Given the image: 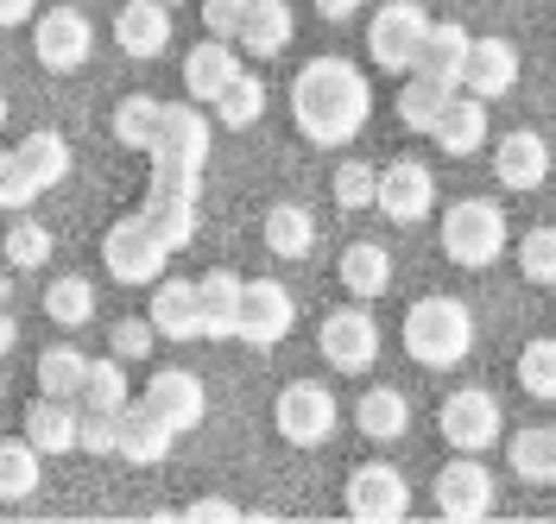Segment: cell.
<instances>
[{
    "label": "cell",
    "mask_w": 556,
    "mask_h": 524,
    "mask_svg": "<svg viewBox=\"0 0 556 524\" xmlns=\"http://www.w3.org/2000/svg\"><path fill=\"white\" fill-rule=\"evenodd\" d=\"M177 449V430L172 423H159L146 405H121V430H114V455H127L134 468H159L165 455Z\"/></svg>",
    "instance_id": "obj_18"
},
{
    "label": "cell",
    "mask_w": 556,
    "mask_h": 524,
    "mask_svg": "<svg viewBox=\"0 0 556 524\" xmlns=\"http://www.w3.org/2000/svg\"><path fill=\"white\" fill-rule=\"evenodd\" d=\"M152 342H159V335H152V322H146V316H121V322L108 329V348H114V360H146V354H152Z\"/></svg>",
    "instance_id": "obj_44"
},
{
    "label": "cell",
    "mask_w": 556,
    "mask_h": 524,
    "mask_svg": "<svg viewBox=\"0 0 556 524\" xmlns=\"http://www.w3.org/2000/svg\"><path fill=\"white\" fill-rule=\"evenodd\" d=\"M13 158L33 171L38 190H51V183H64V177H70V145H64V133H51V127L26 133V140L13 145Z\"/></svg>",
    "instance_id": "obj_30"
},
{
    "label": "cell",
    "mask_w": 556,
    "mask_h": 524,
    "mask_svg": "<svg viewBox=\"0 0 556 524\" xmlns=\"http://www.w3.org/2000/svg\"><path fill=\"white\" fill-rule=\"evenodd\" d=\"M114 430H121V411H83L76 405V449L83 455H114Z\"/></svg>",
    "instance_id": "obj_43"
},
{
    "label": "cell",
    "mask_w": 556,
    "mask_h": 524,
    "mask_svg": "<svg viewBox=\"0 0 556 524\" xmlns=\"http://www.w3.org/2000/svg\"><path fill=\"white\" fill-rule=\"evenodd\" d=\"M519 385L538 398V405H551L556 398V342L551 335H538V342L519 354Z\"/></svg>",
    "instance_id": "obj_40"
},
{
    "label": "cell",
    "mask_w": 556,
    "mask_h": 524,
    "mask_svg": "<svg viewBox=\"0 0 556 524\" xmlns=\"http://www.w3.org/2000/svg\"><path fill=\"white\" fill-rule=\"evenodd\" d=\"M184 519H241V506H235V499H197Z\"/></svg>",
    "instance_id": "obj_48"
},
{
    "label": "cell",
    "mask_w": 556,
    "mask_h": 524,
    "mask_svg": "<svg viewBox=\"0 0 556 524\" xmlns=\"http://www.w3.org/2000/svg\"><path fill=\"white\" fill-rule=\"evenodd\" d=\"M437 512L450 524H475L493 512V474L481 455H455L450 468L437 474Z\"/></svg>",
    "instance_id": "obj_17"
},
{
    "label": "cell",
    "mask_w": 556,
    "mask_h": 524,
    "mask_svg": "<svg viewBox=\"0 0 556 524\" xmlns=\"http://www.w3.org/2000/svg\"><path fill=\"white\" fill-rule=\"evenodd\" d=\"M241 13H247V0H203L208 38H235V33H241Z\"/></svg>",
    "instance_id": "obj_47"
},
{
    "label": "cell",
    "mask_w": 556,
    "mask_h": 524,
    "mask_svg": "<svg viewBox=\"0 0 556 524\" xmlns=\"http://www.w3.org/2000/svg\"><path fill=\"white\" fill-rule=\"evenodd\" d=\"M13 342H20V329H13V316H7V310H0V354H7V348H13Z\"/></svg>",
    "instance_id": "obj_51"
},
{
    "label": "cell",
    "mask_w": 556,
    "mask_h": 524,
    "mask_svg": "<svg viewBox=\"0 0 556 524\" xmlns=\"http://www.w3.org/2000/svg\"><path fill=\"white\" fill-rule=\"evenodd\" d=\"M291 33H298V20H291V7L285 0H247L241 13V51L247 57H278L285 44H291Z\"/></svg>",
    "instance_id": "obj_24"
},
{
    "label": "cell",
    "mask_w": 556,
    "mask_h": 524,
    "mask_svg": "<svg viewBox=\"0 0 556 524\" xmlns=\"http://www.w3.org/2000/svg\"><path fill=\"white\" fill-rule=\"evenodd\" d=\"M336 279L348 284V297H354V304L386 297V291H392V253H386L380 241H354L342 253V272H336Z\"/></svg>",
    "instance_id": "obj_27"
},
{
    "label": "cell",
    "mask_w": 556,
    "mask_h": 524,
    "mask_svg": "<svg viewBox=\"0 0 556 524\" xmlns=\"http://www.w3.org/2000/svg\"><path fill=\"white\" fill-rule=\"evenodd\" d=\"M197 196H203V171L152 165V177H146V203H139V215H146V228L172 246V253H184V246L197 241Z\"/></svg>",
    "instance_id": "obj_3"
},
{
    "label": "cell",
    "mask_w": 556,
    "mask_h": 524,
    "mask_svg": "<svg viewBox=\"0 0 556 524\" xmlns=\"http://www.w3.org/2000/svg\"><path fill=\"white\" fill-rule=\"evenodd\" d=\"M235 71H241V57L228 51V38H203V44L184 51V95L190 102H215Z\"/></svg>",
    "instance_id": "obj_23"
},
{
    "label": "cell",
    "mask_w": 556,
    "mask_h": 524,
    "mask_svg": "<svg viewBox=\"0 0 556 524\" xmlns=\"http://www.w3.org/2000/svg\"><path fill=\"white\" fill-rule=\"evenodd\" d=\"M424 133L443 145L450 158H475V152L486 145V102H475V95H462V89H455L450 102H443V114H437Z\"/></svg>",
    "instance_id": "obj_20"
},
{
    "label": "cell",
    "mask_w": 556,
    "mask_h": 524,
    "mask_svg": "<svg viewBox=\"0 0 556 524\" xmlns=\"http://www.w3.org/2000/svg\"><path fill=\"white\" fill-rule=\"evenodd\" d=\"M266 246H273L278 259H311V246H316V215L298 209V203H278V209L266 215Z\"/></svg>",
    "instance_id": "obj_34"
},
{
    "label": "cell",
    "mask_w": 556,
    "mask_h": 524,
    "mask_svg": "<svg viewBox=\"0 0 556 524\" xmlns=\"http://www.w3.org/2000/svg\"><path fill=\"white\" fill-rule=\"evenodd\" d=\"M38 196V183H33V171H26V165H20V158H13V152H0V209H26V203H33Z\"/></svg>",
    "instance_id": "obj_45"
},
{
    "label": "cell",
    "mask_w": 556,
    "mask_h": 524,
    "mask_svg": "<svg viewBox=\"0 0 556 524\" xmlns=\"http://www.w3.org/2000/svg\"><path fill=\"white\" fill-rule=\"evenodd\" d=\"M519 272L531 284H556V228H531L519 241Z\"/></svg>",
    "instance_id": "obj_42"
},
{
    "label": "cell",
    "mask_w": 556,
    "mask_h": 524,
    "mask_svg": "<svg viewBox=\"0 0 556 524\" xmlns=\"http://www.w3.org/2000/svg\"><path fill=\"white\" fill-rule=\"evenodd\" d=\"M462 57H468V26H455V20H424V38H417L412 71L455 82V76H462Z\"/></svg>",
    "instance_id": "obj_25"
},
{
    "label": "cell",
    "mask_w": 556,
    "mask_h": 524,
    "mask_svg": "<svg viewBox=\"0 0 556 524\" xmlns=\"http://www.w3.org/2000/svg\"><path fill=\"white\" fill-rule=\"evenodd\" d=\"M316 13L336 26V20H354V13H361V0H316Z\"/></svg>",
    "instance_id": "obj_50"
},
{
    "label": "cell",
    "mask_w": 556,
    "mask_h": 524,
    "mask_svg": "<svg viewBox=\"0 0 556 524\" xmlns=\"http://www.w3.org/2000/svg\"><path fill=\"white\" fill-rule=\"evenodd\" d=\"M316 348H323V360H329L336 373H367V367L380 360V322L361 310V304L329 310V316H323V335H316Z\"/></svg>",
    "instance_id": "obj_11"
},
{
    "label": "cell",
    "mask_w": 556,
    "mask_h": 524,
    "mask_svg": "<svg viewBox=\"0 0 556 524\" xmlns=\"http://www.w3.org/2000/svg\"><path fill=\"white\" fill-rule=\"evenodd\" d=\"M374 165H342V171H336V203H342V209H374Z\"/></svg>",
    "instance_id": "obj_46"
},
{
    "label": "cell",
    "mask_w": 556,
    "mask_h": 524,
    "mask_svg": "<svg viewBox=\"0 0 556 524\" xmlns=\"http://www.w3.org/2000/svg\"><path fill=\"white\" fill-rule=\"evenodd\" d=\"M89 51H96V26L83 7H51L33 26V57L45 71H76V64H89Z\"/></svg>",
    "instance_id": "obj_15"
},
{
    "label": "cell",
    "mask_w": 556,
    "mask_h": 524,
    "mask_svg": "<svg viewBox=\"0 0 556 524\" xmlns=\"http://www.w3.org/2000/svg\"><path fill=\"white\" fill-rule=\"evenodd\" d=\"M468 348H475V316H468L462 297H417L405 310V354L417 367L450 373V367L468 360Z\"/></svg>",
    "instance_id": "obj_2"
},
{
    "label": "cell",
    "mask_w": 556,
    "mask_h": 524,
    "mask_svg": "<svg viewBox=\"0 0 556 524\" xmlns=\"http://www.w3.org/2000/svg\"><path fill=\"white\" fill-rule=\"evenodd\" d=\"M455 95V82H443V76H424V71H405V89H399V120L412 127V133H424L437 114H443V102Z\"/></svg>",
    "instance_id": "obj_32"
},
{
    "label": "cell",
    "mask_w": 556,
    "mask_h": 524,
    "mask_svg": "<svg viewBox=\"0 0 556 524\" xmlns=\"http://www.w3.org/2000/svg\"><path fill=\"white\" fill-rule=\"evenodd\" d=\"M0 392H7V380H0Z\"/></svg>",
    "instance_id": "obj_53"
},
{
    "label": "cell",
    "mask_w": 556,
    "mask_h": 524,
    "mask_svg": "<svg viewBox=\"0 0 556 524\" xmlns=\"http://www.w3.org/2000/svg\"><path fill=\"white\" fill-rule=\"evenodd\" d=\"M76 405H83V411H121V405H127V360H114V354H108V360H89Z\"/></svg>",
    "instance_id": "obj_37"
},
{
    "label": "cell",
    "mask_w": 556,
    "mask_h": 524,
    "mask_svg": "<svg viewBox=\"0 0 556 524\" xmlns=\"http://www.w3.org/2000/svg\"><path fill=\"white\" fill-rule=\"evenodd\" d=\"M38 0H0V26H26Z\"/></svg>",
    "instance_id": "obj_49"
},
{
    "label": "cell",
    "mask_w": 556,
    "mask_h": 524,
    "mask_svg": "<svg viewBox=\"0 0 556 524\" xmlns=\"http://www.w3.org/2000/svg\"><path fill=\"white\" fill-rule=\"evenodd\" d=\"M437 430L455 455H486L500 436H506V418H500V398L486 385H455L437 411Z\"/></svg>",
    "instance_id": "obj_5"
},
{
    "label": "cell",
    "mask_w": 556,
    "mask_h": 524,
    "mask_svg": "<svg viewBox=\"0 0 556 524\" xmlns=\"http://www.w3.org/2000/svg\"><path fill=\"white\" fill-rule=\"evenodd\" d=\"M374 209H380L386 221H399V228L424 221V215L437 209V177H430V165H417V158L386 165V171L374 177Z\"/></svg>",
    "instance_id": "obj_13"
},
{
    "label": "cell",
    "mask_w": 556,
    "mask_h": 524,
    "mask_svg": "<svg viewBox=\"0 0 556 524\" xmlns=\"http://www.w3.org/2000/svg\"><path fill=\"white\" fill-rule=\"evenodd\" d=\"M45 259H51V228H38L33 215H26V221H13V228H7V266L38 272Z\"/></svg>",
    "instance_id": "obj_41"
},
{
    "label": "cell",
    "mask_w": 556,
    "mask_h": 524,
    "mask_svg": "<svg viewBox=\"0 0 556 524\" xmlns=\"http://www.w3.org/2000/svg\"><path fill=\"white\" fill-rule=\"evenodd\" d=\"M114 44H121L127 57H159V51L172 44V7H165V0H127V7L114 13Z\"/></svg>",
    "instance_id": "obj_19"
},
{
    "label": "cell",
    "mask_w": 556,
    "mask_h": 524,
    "mask_svg": "<svg viewBox=\"0 0 556 524\" xmlns=\"http://www.w3.org/2000/svg\"><path fill=\"white\" fill-rule=\"evenodd\" d=\"M83 373H89V354L70 348V342H58V348L38 354V392H45V398H70V405H76Z\"/></svg>",
    "instance_id": "obj_35"
},
{
    "label": "cell",
    "mask_w": 556,
    "mask_h": 524,
    "mask_svg": "<svg viewBox=\"0 0 556 524\" xmlns=\"http://www.w3.org/2000/svg\"><path fill=\"white\" fill-rule=\"evenodd\" d=\"M513 474L519 481H531V487H551L556 481V430H519L513 436Z\"/></svg>",
    "instance_id": "obj_36"
},
{
    "label": "cell",
    "mask_w": 556,
    "mask_h": 524,
    "mask_svg": "<svg viewBox=\"0 0 556 524\" xmlns=\"http://www.w3.org/2000/svg\"><path fill=\"white\" fill-rule=\"evenodd\" d=\"M38 481H45V455L26 436H7L0 443V499H33Z\"/></svg>",
    "instance_id": "obj_33"
},
{
    "label": "cell",
    "mask_w": 556,
    "mask_h": 524,
    "mask_svg": "<svg viewBox=\"0 0 556 524\" xmlns=\"http://www.w3.org/2000/svg\"><path fill=\"white\" fill-rule=\"evenodd\" d=\"M291 114L311 145H348L374 114V82L348 57H311L291 82Z\"/></svg>",
    "instance_id": "obj_1"
},
{
    "label": "cell",
    "mask_w": 556,
    "mask_h": 524,
    "mask_svg": "<svg viewBox=\"0 0 556 524\" xmlns=\"http://www.w3.org/2000/svg\"><path fill=\"white\" fill-rule=\"evenodd\" d=\"M336 392L329 385H316V380H291L285 392H278V405H273V423H278V436L291 443V449H316V443H329L336 436Z\"/></svg>",
    "instance_id": "obj_8"
},
{
    "label": "cell",
    "mask_w": 556,
    "mask_h": 524,
    "mask_svg": "<svg viewBox=\"0 0 556 524\" xmlns=\"http://www.w3.org/2000/svg\"><path fill=\"white\" fill-rule=\"evenodd\" d=\"M412 512V481L392 461H361L348 474V519L361 524H392Z\"/></svg>",
    "instance_id": "obj_10"
},
{
    "label": "cell",
    "mask_w": 556,
    "mask_h": 524,
    "mask_svg": "<svg viewBox=\"0 0 556 524\" xmlns=\"http://www.w3.org/2000/svg\"><path fill=\"white\" fill-rule=\"evenodd\" d=\"M26 443H33L38 455H76V405L70 398H45L38 392V405L26 411Z\"/></svg>",
    "instance_id": "obj_26"
},
{
    "label": "cell",
    "mask_w": 556,
    "mask_h": 524,
    "mask_svg": "<svg viewBox=\"0 0 556 524\" xmlns=\"http://www.w3.org/2000/svg\"><path fill=\"white\" fill-rule=\"evenodd\" d=\"M354 423H361V436H374V443H399V436H405V423H412V405H405V392L374 385V392H361Z\"/></svg>",
    "instance_id": "obj_29"
},
{
    "label": "cell",
    "mask_w": 556,
    "mask_h": 524,
    "mask_svg": "<svg viewBox=\"0 0 556 524\" xmlns=\"http://www.w3.org/2000/svg\"><path fill=\"white\" fill-rule=\"evenodd\" d=\"M159 95H127V102L114 107V140L127 145V152H152V133H159Z\"/></svg>",
    "instance_id": "obj_39"
},
{
    "label": "cell",
    "mask_w": 556,
    "mask_h": 524,
    "mask_svg": "<svg viewBox=\"0 0 556 524\" xmlns=\"http://www.w3.org/2000/svg\"><path fill=\"white\" fill-rule=\"evenodd\" d=\"M513 82H519V44L513 38H468L455 89L475 102H500V95H513Z\"/></svg>",
    "instance_id": "obj_16"
},
{
    "label": "cell",
    "mask_w": 556,
    "mask_h": 524,
    "mask_svg": "<svg viewBox=\"0 0 556 524\" xmlns=\"http://www.w3.org/2000/svg\"><path fill=\"white\" fill-rule=\"evenodd\" d=\"M0 127H7V102H0Z\"/></svg>",
    "instance_id": "obj_52"
},
{
    "label": "cell",
    "mask_w": 556,
    "mask_h": 524,
    "mask_svg": "<svg viewBox=\"0 0 556 524\" xmlns=\"http://www.w3.org/2000/svg\"><path fill=\"white\" fill-rule=\"evenodd\" d=\"M443 253H450L462 272H486L500 253H506V209L486 203V196H462L443 209Z\"/></svg>",
    "instance_id": "obj_4"
},
{
    "label": "cell",
    "mask_w": 556,
    "mask_h": 524,
    "mask_svg": "<svg viewBox=\"0 0 556 524\" xmlns=\"http://www.w3.org/2000/svg\"><path fill=\"white\" fill-rule=\"evenodd\" d=\"M102 266L114 284H152L172 266V246L146 228V215H121L102 234Z\"/></svg>",
    "instance_id": "obj_6"
},
{
    "label": "cell",
    "mask_w": 556,
    "mask_h": 524,
    "mask_svg": "<svg viewBox=\"0 0 556 524\" xmlns=\"http://www.w3.org/2000/svg\"><path fill=\"white\" fill-rule=\"evenodd\" d=\"M208 145H215V120L197 102H165L159 107V133H152V165H177V171H203Z\"/></svg>",
    "instance_id": "obj_9"
},
{
    "label": "cell",
    "mask_w": 556,
    "mask_h": 524,
    "mask_svg": "<svg viewBox=\"0 0 556 524\" xmlns=\"http://www.w3.org/2000/svg\"><path fill=\"white\" fill-rule=\"evenodd\" d=\"M190 284H197V335L228 342L235 335V291H241V279L235 272H203Z\"/></svg>",
    "instance_id": "obj_28"
},
{
    "label": "cell",
    "mask_w": 556,
    "mask_h": 524,
    "mask_svg": "<svg viewBox=\"0 0 556 524\" xmlns=\"http://www.w3.org/2000/svg\"><path fill=\"white\" fill-rule=\"evenodd\" d=\"M291 322H298V304H291L285 284L241 279V291H235V335H241L247 348H278L291 335Z\"/></svg>",
    "instance_id": "obj_7"
},
{
    "label": "cell",
    "mask_w": 556,
    "mask_h": 524,
    "mask_svg": "<svg viewBox=\"0 0 556 524\" xmlns=\"http://www.w3.org/2000/svg\"><path fill=\"white\" fill-rule=\"evenodd\" d=\"M139 405H146V411H152L159 423H172L177 436H184V430H197V423L208 418L203 373H190V367H165V373H152V380H146Z\"/></svg>",
    "instance_id": "obj_14"
},
{
    "label": "cell",
    "mask_w": 556,
    "mask_h": 524,
    "mask_svg": "<svg viewBox=\"0 0 556 524\" xmlns=\"http://www.w3.org/2000/svg\"><path fill=\"white\" fill-rule=\"evenodd\" d=\"M45 316L58 322V329H83L89 316H96V284L89 279H51V291H45Z\"/></svg>",
    "instance_id": "obj_38"
},
{
    "label": "cell",
    "mask_w": 556,
    "mask_h": 524,
    "mask_svg": "<svg viewBox=\"0 0 556 524\" xmlns=\"http://www.w3.org/2000/svg\"><path fill=\"white\" fill-rule=\"evenodd\" d=\"M493 177L506 190H538L551 177V145H544V133H531V127L506 133V140L493 145Z\"/></svg>",
    "instance_id": "obj_21"
},
{
    "label": "cell",
    "mask_w": 556,
    "mask_h": 524,
    "mask_svg": "<svg viewBox=\"0 0 556 524\" xmlns=\"http://www.w3.org/2000/svg\"><path fill=\"white\" fill-rule=\"evenodd\" d=\"M208 107H215V127L241 133V127H253V120L266 114V82H260V76H247V71H235V76H228V89H222Z\"/></svg>",
    "instance_id": "obj_31"
},
{
    "label": "cell",
    "mask_w": 556,
    "mask_h": 524,
    "mask_svg": "<svg viewBox=\"0 0 556 524\" xmlns=\"http://www.w3.org/2000/svg\"><path fill=\"white\" fill-rule=\"evenodd\" d=\"M424 7L417 0H386L380 13H374V26H367V57L380 64L386 76H405L417 57V38H424Z\"/></svg>",
    "instance_id": "obj_12"
},
{
    "label": "cell",
    "mask_w": 556,
    "mask_h": 524,
    "mask_svg": "<svg viewBox=\"0 0 556 524\" xmlns=\"http://www.w3.org/2000/svg\"><path fill=\"white\" fill-rule=\"evenodd\" d=\"M146 322H152V335H165V342H203L197 335V284L190 279H152V310H146Z\"/></svg>",
    "instance_id": "obj_22"
}]
</instances>
